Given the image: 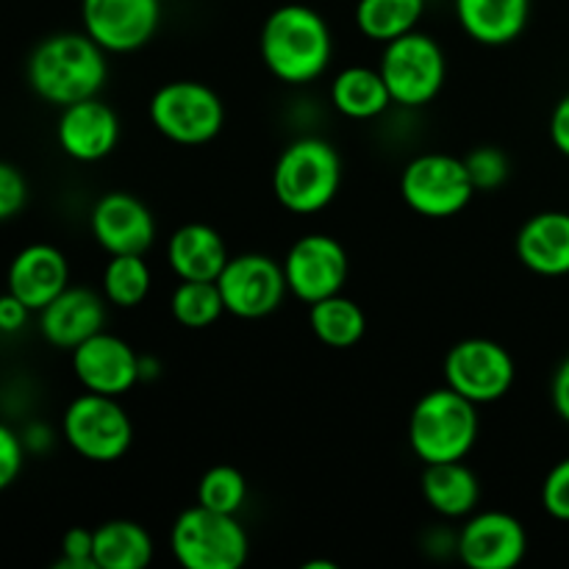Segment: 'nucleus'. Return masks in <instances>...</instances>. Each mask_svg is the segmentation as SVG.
<instances>
[{"label": "nucleus", "mask_w": 569, "mask_h": 569, "mask_svg": "<svg viewBox=\"0 0 569 569\" xmlns=\"http://www.w3.org/2000/svg\"><path fill=\"white\" fill-rule=\"evenodd\" d=\"M526 553V526L509 511H472L456 537V556L470 569H515Z\"/></svg>", "instance_id": "nucleus-15"}, {"label": "nucleus", "mask_w": 569, "mask_h": 569, "mask_svg": "<svg viewBox=\"0 0 569 569\" xmlns=\"http://www.w3.org/2000/svg\"><path fill=\"white\" fill-rule=\"evenodd\" d=\"M81 22L106 53H133L159 31L161 0H81Z\"/></svg>", "instance_id": "nucleus-13"}, {"label": "nucleus", "mask_w": 569, "mask_h": 569, "mask_svg": "<svg viewBox=\"0 0 569 569\" xmlns=\"http://www.w3.org/2000/svg\"><path fill=\"white\" fill-rule=\"evenodd\" d=\"M426 0H359L356 26L370 42L387 44L420 28Z\"/></svg>", "instance_id": "nucleus-27"}, {"label": "nucleus", "mask_w": 569, "mask_h": 569, "mask_svg": "<svg viewBox=\"0 0 569 569\" xmlns=\"http://www.w3.org/2000/svg\"><path fill=\"white\" fill-rule=\"evenodd\" d=\"M283 276L292 298L311 306L345 289L350 276L348 250L331 233H306L287 250Z\"/></svg>", "instance_id": "nucleus-12"}, {"label": "nucleus", "mask_w": 569, "mask_h": 569, "mask_svg": "<svg viewBox=\"0 0 569 569\" xmlns=\"http://www.w3.org/2000/svg\"><path fill=\"white\" fill-rule=\"evenodd\" d=\"M28 87L50 106L98 98L109 81L106 50L87 31H61L42 39L28 56Z\"/></svg>", "instance_id": "nucleus-2"}, {"label": "nucleus", "mask_w": 569, "mask_h": 569, "mask_svg": "<svg viewBox=\"0 0 569 569\" xmlns=\"http://www.w3.org/2000/svg\"><path fill=\"white\" fill-rule=\"evenodd\" d=\"M465 159L450 153H422L400 172V198L426 220H448L461 214L476 198Z\"/></svg>", "instance_id": "nucleus-9"}, {"label": "nucleus", "mask_w": 569, "mask_h": 569, "mask_svg": "<svg viewBox=\"0 0 569 569\" xmlns=\"http://www.w3.org/2000/svg\"><path fill=\"white\" fill-rule=\"evenodd\" d=\"M456 17L472 42L503 48L526 31L531 0H456Z\"/></svg>", "instance_id": "nucleus-22"}, {"label": "nucleus", "mask_w": 569, "mask_h": 569, "mask_svg": "<svg viewBox=\"0 0 569 569\" xmlns=\"http://www.w3.org/2000/svg\"><path fill=\"white\" fill-rule=\"evenodd\" d=\"M198 503L220 515H239L248 503V481L242 470L231 465H217L206 470L198 481Z\"/></svg>", "instance_id": "nucleus-30"}, {"label": "nucleus", "mask_w": 569, "mask_h": 569, "mask_svg": "<svg viewBox=\"0 0 569 569\" xmlns=\"http://www.w3.org/2000/svg\"><path fill=\"white\" fill-rule=\"evenodd\" d=\"M478 431H481L478 406L450 387L422 395L409 417L411 453L422 465L467 459L476 448Z\"/></svg>", "instance_id": "nucleus-4"}, {"label": "nucleus", "mask_w": 569, "mask_h": 569, "mask_svg": "<svg viewBox=\"0 0 569 569\" xmlns=\"http://www.w3.org/2000/svg\"><path fill=\"white\" fill-rule=\"evenodd\" d=\"M550 400H553L556 415L569 426V356L556 370L553 383H550Z\"/></svg>", "instance_id": "nucleus-38"}, {"label": "nucleus", "mask_w": 569, "mask_h": 569, "mask_svg": "<svg viewBox=\"0 0 569 569\" xmlns=\"http://www.w3.org/2000/svg\"><path fill=\"white\" fill-rule=\"evenodd\" d=\"M517 259L545 278L569 276V214L539 211L517 233Z\"/></svg>", "instance_id": "nucleus-20"}, {"label": "nucleus", "mask_w": 569, "mask_h": 569, "mask_svg": "<svg viewBox=\"0 0 569 569\" xmlns=\"http://www.w3.org/2000/svg\"><path fill=\"white\" fill-rule=\"evenodd\" d=\"M550 139H553V148L569 159V92L556 103L553 114H550Z\"/></svg>", "instance_id": "nucleus-37"}, {"label": "nucleus", "mask_w": 569, "mask_h": 569, "mask_svg": "<svg viewBox=\"0 0 569 569\" xmlns=\"http://www.w3.org/2000/svg\"><path fill=\"white\" fill-rule=\"evenodd\" d=\"M378 70L387 81L395 106L422 109L437 100L448 81V56L431 33L417 28L383 44Z\"/></svg>", "instance_id": "nucleus-6"}, {"label": "nucleus", "mask_w": 569, "mask_h": 569, "mask_svg": "<svg viewBox=\"0 0 569 569\" xmlns=\"http://www.w3.org/2000/svg\"><path fill=\"white\" fill-rule=\"evenodd\" d=\"M259 53L272 78L287 87H306L331 64L333 33L311 6H278L261 26Z\"/></svg>", "instance_id": "nucleus-1"}, {"label": "nucleus", "mask_w": 569, "mask_h": 569, "mask_svg": "<svg viewBox=\"0 0 569 569\" xmlns=\"http://www.w3.org/2000/svg\"><path fill=\"white\" fill-rule=\"evenodd\" d=\"M31 315L33 311L20 298H14L9 289H6V295H0V333H9V337L20 333L28 326Z\"/></svg>", "instance_id": "nucleus-36"}, {"label": "nucleus", "mask_w": 569, "mask_h": 569, "mask_svg": "<svg viewBox=\"0 0 569 569\" xmlns=\"http://www.w3.org/2000/svg\"><path fill=\"white\" fill-rule=\"evenodd\" d=\"M170 311L178 326L203 331L226 315V303L217 281H181L170 295Z\"/></svg>", "instance_id": "nucleus-29"}, {"label": "nucleus", "mask_w": 569, "mask_h": 569, "mask_svg": "<svg viewBox=\"0 0 569 569\" xmlns=\"http://www.w3.org/2000/svg\"><path fill=\"white\" fill-rule=\"evenodd\" d=\"M170 550L187 569H239L248 561L250 539L237 515L194 503L172 522Z\"/></svg>", "instance_id": "nucleus-5"}, {"label": "nucleus", "mask_w": 569, "mask_h": 569, "mask_svg": "<svg viewBox=\"0 0 569 569\" xmlns=\"http://www.w3.org/2000/svg\"><path fill=\"white\" fill-rule=\"evenodd\" d=\"M309 328L326 348L348 350L365 337L367 317L353 298L339 292L309 306Z\"/></svg>", "instance_id": "nucleus-26"}, {"label": "nucleus", "mask_w": 569, "mask_h": 569, "mask_svg": "<svg viewBox=\"0 0 569 569\" xmlns=\"http://www.w3.org/2000/svg\"><path fill=\"white\" fill-rule=\"evenodd\" d=\"M153 537L133 520H109L94 528V567L144 569L153 561Z\"/></svg>", "instance_id": "nucleus-25"}, {"label": "nucleus", "mask_w": 569, "mask_h": 569, "mask_svg": "<svg viewBox=\"0 0 569 569\" xmlns=\"http://www.w3.org/2000/svg\"><path fill=\"white\" fill-rule=\"evenodd\" d=\"M445 387L476 406L498 403L511 392L517 378L515 359L500 342L470 337L456 342L445 356Z\"/></svg>", "instance_id": "nucleus-10"}, {"label": "nucleus", "mask_w": 569, "mask_h": 569, "mask_svg": "<svg viewBox=\"0 0 569 569\" xmlns=\"http://www.w3.org/2000/svg\"><path fill=\"white\" fill-rule=\"evenodd\" d=\"M22 461H26V442L0 422V492L20 478Z\"/></svg>", "instance_id": "nucleus-35"}, {"label": "nucleus", "mask_w": 569, "mask_h": 569, "mask_svg": "<svg viewBox=\"0 0 569 569\" xmlns=\"http://www.w3.org/2000/svg\"><path fill=\"white\" fill-rule=\"evenodd\" d=\"M61 433L72 453L94 465H114L131 450L133 422L120 398L83 392L64 409Z\"/></svg>", "instance_id": "nucleus-8"}, {"label": "nucleus", "mask_w": 569, "mask_h": 569, "mask_svg": "<svg viewBox=\"0 0 569 569\" xmlns=\"http://www.w3.org/2000/svg\"><path fill=\"white\" fill-rule=\"evenodd\" d=\"M109 300L87 287H67L39 315V333L59 350H72L103 331Z\"/></svg>", "instance_id": "nucleus-18"}, {"label": "nucleus", "mask_w": 569, "mask_h": 569, "mask_svg": "<svg viewBox=\"0 0 569 569\" xmlns=\"http://www.w3.org/2000/svg\"><path fill=\"white\" fill-rule=\"evenodd\" d=\"M331 103L348 120H376L392 106V94L378 67L353 64L331 78Z\"/></svg>", "instance_id": "nucleus-24"}, {"label": "nucleus", "mask_w": 569, "mask_h": 569, "mask_svg": "<svg viewBox=\"0 0 569 569\" xmlns=\"http://www.w3.org/2000/svg\"><path fill=\"white\" fill-rule=\"evenodd\" d=\"M153 289V270L144 253L111 256L103 270V298L117 309H137Z\"/></svg>", "instance_id": "nucleus-28"}, {"label": "nucleus", "mask_w": 569, "mask_h": 569, "mask_svg": "<svg viewBox=\"0 0 569 569\" xmlns=\"http://www.w3.org/2000/svg\"><path fill=\"white\" fill-rule=\"evenodd\" d=\"M217 287L226 303V315L239 320L270 317L272 311L281 309L289 292L283 264L264 253L231 256L217 278Z\"/></svg>", "instance_id": "nucleus-11"}, {"label": "nucleus", "mask_w": 569, "mask_h": 569, "mask_svg": "<svg viewBox=\"0 0 569 569\" xmlns=\"http://www.w3.org/2000/svg\"><path fill=\"white\" fill-rule=\"evenodd\" d=\"M342 187V159L320 137L295 139L272 167V194L289 214L309 217L328 209Z\"/></svg>", "instance_id": "nucleus-3"}, {"label": "nucleus", "mask_w": 569, "mask_h": 569, "mask_svg": "<svg viewBox=\"0 0 569 569\" xmlns=\"http://www.w3.org/2000/svg\"><path fill=\"white\" fill-rule=\"evenodd\" d=\"M70 353L72 372L83 392L122 398L142 381V356L117 333H94Z\"/></svg>", "instance_id": "nucleus-14"}, {"label": "nucleus", "mask_w": 569, "mask_h": 569, "mask_svg": "<svg viewBox=\"0 0 569 569\" xmlns=\"http://www.w3.org/2000/svg\"><path fill=\"white\" fill-rule=\"evenodd\" d=\"M89 231L109 256L148 253L156 242V220L131 192H106L89 211Z\"/></svg>", "instance_id": "nucleus-16"}, {"label": "nucleus", "mask_w": 569, "mask_h": 569, "mask_svg": "<svg viewBox=\"0 0 569 569\" xmlns=\"http://www.w3.org/2000/svg\"><path fill=\"white\" fill-rule=\"evenodd\" d=\"M150 122L170 142L198 148L220 137L226 126V103L200 81H170L159 87L148 106Z\"/></svg>", "instance_id": "nucleus-7"}, {"label": "nucleus", "mask_w": 569, "mask_h": 569, "mask_svg": "<svg viewBox=\"0 0 569 569\" xmlns=\"http://www.w3.org/2000/svg\"><path fill=\"white\" fill-rule=\"evenodd\" d=\"M28 203V181L14 164L0 161V222L20 214Z\"/></svg>", "instance_id": "nucleus-33"}, {"label": "nucleus", "mask_w": 569, "mask_h": 569, "mask_svg": "<svg viewBox=\"0 0 569 569\" xmlns=\"http://www.w3.org/2000/svg\"><path fill=\"white\" fill-rule=\"evenodd\" d=\"M542 509L553 520L569 522V456L561 459L542 481Z\"/></svg>", "instance_id": "nucleus-32"}, {"label": "nucleus", "mask_w": 569, "mask_h": 569, "mask_svg": "<svg viewBox=\"0 0 569 569\" xmlns=\"http://www.w3.org/2000/svg\"><path fill=\"white\" fill-rule=\"evenodd\" d=\"M61 153L81 164H94L114 153L120 142V117L100 98H87L61 109L56 122Z\"/></svg>", "instance_id": "nucleus-17"}, {"label": "nucleus", "mask_w": 569, "mask_h": 569, "mask_svg": "<svg viewBox=\"0 0 569 569\" xmlns=\"http://www.w3.org/2000/svg\"><path fill=\"white\" fill-rule=\"evenodd\" d=\"M70 287V261L53 244H28L11 259L6 289L31 311H42L56 295Z\"/></svg>", "instance_id": "nucleus-19"}, {"label": "nucleus", "mask_w": 569, "mask_h": 569, "mask_svg": "<svg viewBox=\"0 0 569 569\" xmlns=\"http://www.w3.org/2000/svg\"><path fill=\"white\" fill-rule=\"evenodd\" d=\"M94 531L89 528H70L61 537V561L67 569H98L94 567Z\"/></svg>", "instance_id": "nucleus-34"}, {"label": "nucleus", "mask_w": 569, "mask_h": 569, "mask_svg": "<svg viewBox=\"0 0 569 569\" xmlns=\"http://www.w3.org/2000/svg\"><path fill=\"white\" fill-rule=\"evenodd\" d=\"M420 492L428 509L437 511L445 520H461L478 509L481 500V483L476 472L461 461H439V465H422Z\"/></svg>", "instance_id": "nucleus-23"}, {"label": "nucleus", "mask_w": 569, "mask_h": 569, "mask_svg": "<svg viewBox=\"0 0 569 569\" xmlns=\"http://www.w3.org/2000/svg\"><path fill=\"white\" fill-rule=\"evenodd\" d=\"M465 167L470 172V181L476 187V192H495V189L503 187L509 181L511 161L495 144H481V148L470 150L465 156Z\"/></svg>", "instance_id": "nucleus-31"}, {"label": "nucleus", "mask_w": 569, "mask_h": 569, "mask_svg": "<svg viewBox=\"0 0 569 569\" xmlns=\"http://www.w3.org/2000/svg\"><path fill=\"white\" fill-rule=\"evenodd\" d=\"M228 259L226 239L206 222H187L167 242V264L178 281H217Z\"/></svg>", "instance_id": "nucleus-21"}]
</instances>
